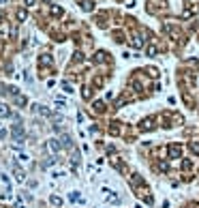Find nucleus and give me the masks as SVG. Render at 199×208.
<instances>
[{
	"instance_id": "nucleus-1",
	"label": "nucleus",
	"mask_w": 199,
	"mask_h": 208,
	"mask_svg": "<svg viewBox=\"0 0 199 208\" xmlns=\"http://www.w3.org/2000/svg\"><path fill=\"white\" fill-rule=\"evenodd\" d=\"M11 133H13V140H15V144H17V146L24 144V127H21L19 122H17V124H13Z\"/></svg>"
},
{
	"instance_id": "nucleus-2",
	"label": "nucleus",
	"mask_w": 199,
	"mask_h": 208,
	"mask_svg": "<svg viewBox=\"0 0 199 208\" xmlns=\"http://www.w3.org/2000/svg\"><path fill=\"white\" fill-rule=\"evenodd\" d=\"M47 148L52 150V152H58L60 148H62V144H58V140H49L47 142Z\"/></svg>"
},
{
	"instance_id": "nucleus-3",
	"label": "nucleus",
	"mask_w": 199,
	"mask_h": 208,
	"mask_svg": "<svg viewBox=\"0 0 199 208\" xmlns=\"http://www.w3.org/2000/svg\"><path fill=\"white\" fill-rule=\"evenodd\" d=\"M7 116H11V109H9V105L0 103V118H7Z\"/></svg>"
},
{
	"instance_id": "nucleus-4",
	"label": "nucleus",
	"mask_w": 199,
	"mask_h": 208,
	"mask_svg": "<svg viewBox=\"0 0 199 208\" xmlns=\"http://www.w3.org/2000/svg\"><path fill=\"white\" fill-rule=\"evenodd\" d=\"M13 172H15V178H17V180H24V178H26V174L21 172L17 165H13Z\"/></svg>"
}]
</instances>
